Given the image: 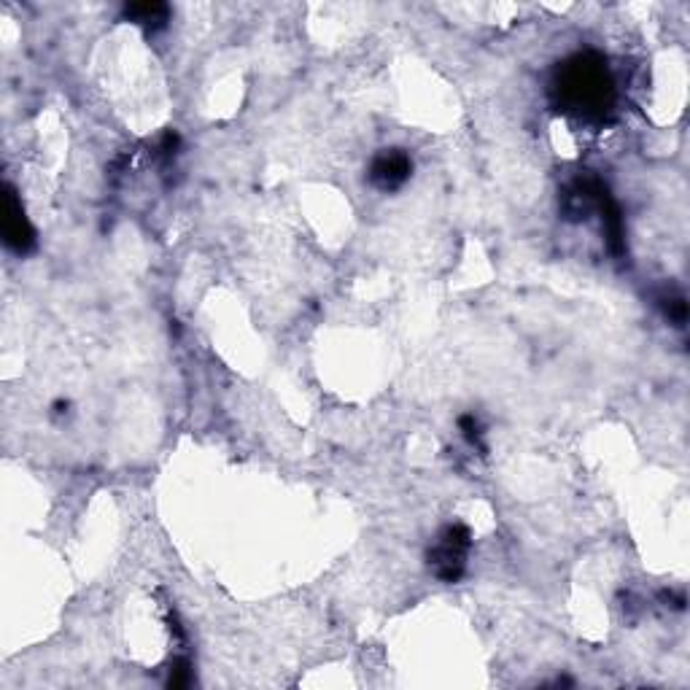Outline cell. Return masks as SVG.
Returning <instances> with one entry per match:
<instances>
[{
  "instance_id": "cell-1",
  "label": "cell",
  "mask_w": 690,
  "mask_h": 690,
  "mask_svg": "<svg viewBox=\"0 0 690 690\" xmlns=\"http://www.w3.org/2000/svg\"><path fill=\"white\" fill-rule=\"evenodd\" d=\"M550 100L561 114L602 122L615 108V79L604 57L580 52L558 62L550 79Z\"/></svg>"
},
{
  "instance_id": "cell-2",
  "label": "cell",
  "mask_w": 690,
  "mask_h": 690,
  "mask_svg": "<svg viewBox=\"0 0 690 690\" xmlns=\"http://www.w3.org/2000/svg\"><path fill=\"white\" fill-rule=\"evenodd\" d=\"M469 548H472V534L464 523L445 526L434 542V548L429 550V569L443 583H456L467 569Z\"/></svg>"
},
{
  "instance_id": "cell-3",
  "label": "cell",
  "mask_w": 690,
  "mask_h": 690,
  "mask_svg": "<svg viewBox=\"0 0 690 690\" xmlns=\"http://www.w3.org/2000/svg\"><path fill=\"white\" fill-rule=\"evenodd\" d=\"M0 230H3V243L25 257L36 248V230L27 219L25 208H22V200H19L17 189L11 184L3 186V208H0Z\"/></svg>"
},
{
  "instance_id": "cell-4",
  "label": "cell",
  "mask_w": 690,
  "mask_h": 690,
  "mask_svg": "<svg viewBox=\"0 0 690 690\" xmlns=\"http://www.w3.org/2000/svg\"><path fill=\"white\" fill-rule=\"evenodd\" d=\"M413 176V160L405 149H383L370 162V184L381 192H397Z\"/></svg>"
},
{
  "instance_id": "cell-5",
  "label": "cell",
  "mask_w": 690,
  "mask_h": 690,
  "mask_svg": "<svg viewBox=\"0 0 690 690\" xmlns=\"http://www.w3.org/2000/svg\"><path fill=\"white\" fill-rule=\"evenodd\" d=\"M170 17L168 3H157V0H146V3H127L124 6V19H130L135 25L151 27V30H160L165 27Z\"/></svg>"
},
{
  "instance_id": "cell-6",
  "label": "cell",
  "mask_w": 690,
  "mask_h": 690,
  "mask_svg": "<svg viewBox=\"0 0 690 690\" xmlns=\"http://www.w3.org/2000/svg\"><path fill=\"white\" fill-rule=\"evenodd\" d=\"M661 310H664V316L672 321L674 327H685V321H688V302H685V297H680V294L661 297Z\"/></svg>"
},
{
  "instance_id": "cell-7",
  "label": "cell",
  "mask_w": 690,
  "mask_h": 690,
  "mask_svg": "<svg viewBox=\"0 0 690 690\" xmlns=\"http://www.w3.org/2000/svg\"><path fill=\"white\" fill-rule=\"evenodd\" d=\"M459 429L461 434H464V440H467L472 448H478L480 453H486V443H483V424H480L478 418L475 416H461L459 418Z\"/></svg>"
},
{
  "instance_id": "cell-8",
  "label": "cell",
  "mask_w": 690,
  "mask_h": 690,
  "mask_svg": "<svg viewBox=\"0 0 690 690\" xmlns=\"http://www.w3.org/2000/svg\"><path fill=\"white\" fill-rule=\"evenodd\" d=\"M192 685V666L186 658H178L176 664L170 666V677H168V688H186Z\"/></svg>"
}]
</instances>
